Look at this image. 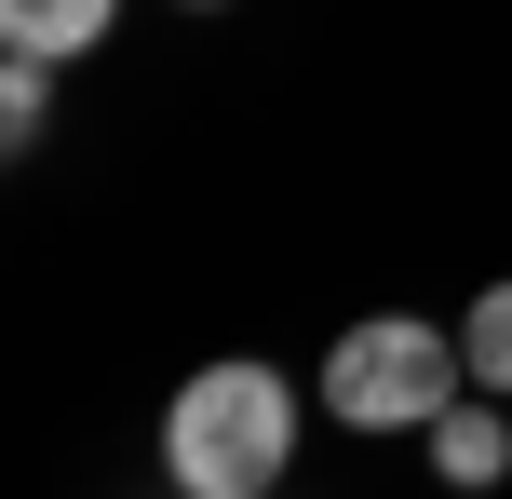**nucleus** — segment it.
<instances>
[{"label":"nucleus","instance_id":"423d86ee","mask_svg":"<svg viewBox=\"0 0 512 499\" xmlns=\"http://www.w3.org/2000/svg\"><path fill=\"white\" fill-rule=\"evenodd\" d=\"M41 122H54V54H14V68H0V135L41 149Z\"/></svg>","mask_w":512,"mask_h":499},{"label":"nucleus","instance_id":"f03ea898","mask_svg":"<svg viewBox=\"0 0 512 499\" xmlns=\"http://www.w3.org/2000/svg\"><path fill=\"white\" fill-rule=\"evenodd\" d=\"M459 392H472V351L432 338L418 311H378L324 351V419H351V432H432Z\"/></svg>","mask_w":512,"mask_h":499},{"label":"nucleus","instance_id":"39448f33","mask_svg":"<svg viewBox=\"0 0 512 499\" xmlns=\"http://www.w3.org/2000/svg\"><path fill=\"white\" fill-rule=\"evenodd\" d=\"M459 351H472V392H499V405H512V284H486V297H472Z\"/></svg>","mask_w":512,"mask_h":499},{"label":"nucleus","instance_id":"20e7f679","mask_svg":"<svg viewBox=\"0 0 512 499\" xmlns=\"http://www.w3.org/2000/svg\"><path fill=\"white\" fill-rule=\"evenodd\" d=\"M108 14H122V0H0V41L68 68V54H95V41H108Z\"/></svg>","mask_w":512,"mask_h":499},{"label":"nucleus","instance_id":"f257e3e1","mask_svg":"<svg viewBox=\"0 0 512 499\" xmlns=\"http://www.w3.org/2000/svg\"><path fill=\"white\" fill-rule=\"evenodd\" d=\"M283 459H297V392L270 365H203L162 419V473L176 499H270Z\"/></svg>","mask_w":512,"mask_h":499},{"label":"nucleus","instance_id":"7ed1b4c3","mask_svg":"<svg viewBox=\"0 0 512 499\" xmlns=\"http://www.w3.org/2000/svg\"><path fill=\"white\" fill-rule=\"evenodd\" d=\"M432 473H445V486H499V473H512V419H499V392H459V405L432 419Z\"/></svg>","mask_w":512,"mask_h":499}]
</instances>
